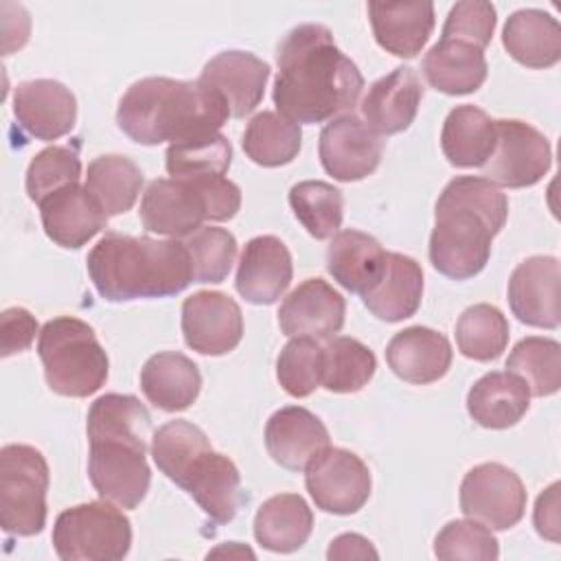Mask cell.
Wrapping results in <instances>:
<instances>
[{"label": "cell", "mask_w": 561, "mask_h": 561, "mask_svg": "<svg viewBox=\"0 0 561 561\" xmlns=\"http://www.w3.org/2000/svg\"><path fill=\"white\" fill-rule=\"evenodd\" d=\"M278 75L272 99L294 123H322L351 114L364 90V77L322 24L294 26L276 50Z\"/></svg>", "instance_id": "cell-1"}, {"label": "cell", "mask_w": 561, "mask_h": 561, "mask_svg": "<svg viewBox=\"0 0 561 561\" xmlns=\"http://www.w3.org/2000/svg\"><path fill=\"white\" fill-rule=\"evenodd\" d=\"M151 414L134 394L110 392L88 410V476L101 500L136 508L151 482L147 436Z\"/></svg>", "instance_id": "cell-2"}, {"label": "cell", "mask_w": 561, "mask_h": 561, "mask_svg": "<svg viewBox=\"0 0 561 561\" xmlns=\"http://www.w3.org/2000/svg\"><path fill=\"white\" fill-rule=\"evenodd\" d=\"M508 217L506 195L486 178L460 175L436 199L430 261L454 280L473 278L491 256V243Z\"/></svg>", "instance_id": "cell-3"}, {"label": "cell", "mask_w": 561, "mask_h": 561, "mask_svg": "<svg viewBox=\"0 0 561 561\" xmlns=\"http://www.w3.org/2000/svg\"><path fill=\"white\" fill-rule=\"evenodd\" d=\"M230 112L224 99L199 79L145 77L123 94L116 123L138 145L184 142L217 134Z\"/></svg>", "instance_id": "cell-4"}, {"label": "cell", "mask_w": 561, "mask_h": 561, "mask_svg": "<svg viewBox=\"0 0 561 561\" xmlns=\"http://www.w3.org/2000/svg\"><path fill=\"white\" fill-rule=\"evenodd\" d=\"M88 274L110 302L175 296L193 280L186 243L121 232H107L90 250Z\"/></svg>", "instance_id": "cell-5"}, {"label": "cell", "mask_w": 561, "mask_h": 561, "mask_svg": "<svg viewBox=\"0 0 561 561\" xmlns=\"http://www.w3.org/2000/svg\"><path fill=\"white\" fill-rule=\"evenodd\" d=\"M151 456L158 469L182 486L215 524L234 519L243 502L239 469L210 447L204 430L184 419L169 421L151 436Z\"/></svg>", "instance_id": "cell-6"}, {"label": "cell", "mask_w": 561, "mask_h": 561, "mask_svg": "<svg viewBox=\"0 0 561 561\" xmlns=\"http://www.w3.org/2000/svg\"><path fill=\"white\" fill-rule=\"evenodd\" d=\"M241 208V191L226 175L158 178L140 199L145 230L171 239L191 237L204 221H226Z\"/></svg>", "instance_id": "cell-7"}, {"label": "cell", "mask_w": 561, "mask_h": 561, "mask_svg": "<svg viewBox=\"0 0 561 561\" xmlns=\"http://www.w3.org/2000/svg\"><path fill=\"white\" fill-rule=\"evenodd\" d=\"M37 355L48 388L61 397H90L107 379V355L94 329L79 318L48 320L39 331Z\"/></svg>", "instance_id": "cell-8"}, {"label": "cell", "mask_w": 561, "mask_h": 561, "mask_svg": "<svg viewBox=\"0 0 561 561\" xmlns=\"http://www.w3.org/2000/svg\"><path fill=\"white\" fill-rule=\"evenodd\" d=\"M50 473L44 454L11 443L0 449V526L7 535L33 537L46 526Z\"/></svg>", "instance_id": "cell-9"}, {"label": "cell", "mask_w": 561, "mask_h": 561, "mask_svg": "<svg viewBox=\"0 0 561 561\" xmlns=\"http://www.w3.org/2000/svg\"><path fill=\"white\" fill-rule=\"evenodd\" d=\"M53 546L64 561H118L131 548V524L112 502H85L61 511Z\"/></svg>", "instance_id": "cell-10"}, {"label": "cell", "mask_w": 561, "mask_h": 561, "mask_svg": "<svg viewBox=\"0 0 561 561\" xmlns=\"http://www.w3.org/2000/svg\"><path fill=\"white\" fill-rule=\"evenodd\" d=\"M526 500L522 478L500 462L471 467L460 484V511L491 530H506L519 524Z\"/></svg>", "instance_id": "cell-11"}, {"label": "cell", "mask_w": 561, "mask_h": 561, "mask_svg": "<svg viewBox=\"0 0 561 561\" xmlns=\"http://www.w3.org/2000/svg\"><path fill=\"white\" fill-rule=\"evenodd\" d=\"M305 486L313 504L333 515H353L370 497L373 480L366 462L342 447H327L305 469Z\"/></svg>", "instance_id": "cell-12"}, {"label": "cell", "mask_w": 561, "mask_h": 561, "mask_svg": "<svg viewBox=\"0 0 561 561\" xmlns=\"http://www.w3.org/2000/svg\"><path fill=\"white\" fill-rule=\"evenodd\" d=\"M497 140L482 173L495 186L526 188L537 184L552 167L548 138L524 121H495Z\"/></svg>", "instance_id": "cell-13"}, {"label": "cell", "mask_w": 561, "mask_h": 561, "mask_svg": "<svg viewBox=\"0 0 561 561\" xmlns=\"http://www.w3.org/2000/svg\"><path fill=\"white\" fill-rule=\"evenodd\" d=\"M318 153L322 169L333 180L357 182L379 167L383 138L351 112L331 118V123L322 127Z\"/></svg>", "instance_id": "cell-14"}, {"label": "cell", "mask_w": 561, "mask_h": 561, "mask_svg": "<svg viewBox=\"0 0 561 561\" xmlns=\"http://www.w3.org/2000/svg\"><path fill=\"white\" fill-rule=\"evenodd\" d=\"M182 335L202 355H226L243 337L241 307L224 291H195L182 302Z\"/></svg>", "instance_id": "cell-15"}, {"label": "cell", "mask_w": 561, "mask_h": 561, "mask_svg": "<svg viewBox=\"0 0 561 561\" xmlns=\"http://www.w3.org/2000/svg\"><path fill=\"white\" fill-rule=\"evenodd\" d=\"M561 270L554 256H530L508 278V305L519 322L539 329H557Z\"/></svg>", "instance_id": "cell-16"}, {"label": "cell", "mask_w": 561, "mask_h": 561, "mask_svg": "<svg viewBox=\"0 0 561 561\" xmlns=\"http://www.w3.org/2000/svg\"><path fill=\"white\" fill-rule=\"evenodd\" d=\"M13 114L18 125L37 140L66 136L77 121V99L55 79H31L18 83L13 92Z\"/></svg>", "instance_id": "cell-17"}, {"label": "cell", "mask_w": 561, "mask_h": 561, "mask_svg": "<svg viewBox=\"0 0 561 561\" xmlns=\"http://www.w3.org/2000/svg\"><path fill=\"white\" fill-rule=\"evenodd\" d=\"M346 302L322 278L302 280L278 309V327L287 337L329 340L344 327Z\"/></svg>", "instance_id": "cell-18"}, {"label": "cell", "mask_w": 561, "mask_h": 561, "mask_svg": "<svg viewBox=\"0 0 561 561\" xmlns=\"http://www.w3.org/2000/svg\"><path fill=\"white\" fill-rule=\"evenodd\" d=\"M270 66L245 50H224L206 61L199 81L215 90L232 118H243L263 99Z\"/></svg>", "instance_id": "cell-19"}, {"label": "cell", "mask_w": 561, "mask_h": 561, "mask_svg": "<svg viewBox=\"0 0 561 561\" xmlns=\"http://www.w3.org/2000/svg\"><path fill=\"white\" fill-rule=\"evenodd\" d=\"M291 254L274 234H261L245 243L234 287L252 305H274L291 283Z\"/></svg>", "instance_id": "cell-20"}, {"label": "cell", "mask_w": 561, "mask_h": 561, "mask_svg": "<svg viewBox=\"0 0 561 561\" xmlns=\"http://www.w3.org/2000/svg\"><path fill=\"white\" fill-rule=\"evenodd\" d=\"M265 447L280 467L305 471L307 465L329 447V432L307 408L287 405L267 419Z\"/></svg>", "instance_id": "cell-21"}, {"label": "cell", "mask_w": 561, "mask_h": 561, "mask_svg": "<svg viewBox=\"0 0 561 561\" xmlns=\"http://www.w3.org/2000/svg\"><path fill=\"white\" fill-rule=\"evenodd\" d=\"M39 215L46 237L68 250L85 245L107 224V215L79 182L48 195L39 204Z\"/></svg>", "instance_id": "cell-22"}, {"label": "cell", "mask_w": 561, "mask_h": 561, "mask_svg": "<svg viewBox=\"0 0 561 561\" xmlns=\"http://www.w3.org/2000/svg\"><path fill=\"white\" fill-rule=\"evenodd\" d=\"M421 99L423 83L419 75L410 66H399L368 88L362 101V114L366 125L379 136L399 134L416 118Z\"/></svg>", "instance_id": "cell-23"}, {"label": "cell", "mask_w": 561, "mask_h": 561, "mask_svg": "<svg viewBox=\"0 0 561 561\" xmlns=\"http://www.w3.org/2000/svg\"><path fill=\"white\" fill-rule=\"evenodd\" d=\"M449 340L430 327H408L392 335L386 346V359L390 370L416 386L434 383L443 379L451 366Z\"/></svg>", "instance_id": "cell-24"}, {"label": "cell", "mask_w": 561, "mask_h": 561, "mask_svg": "<svg viewBox=\"0 0 561 561\" xmlns=\"http://www.w3.org/2000/svg\"><path fill=\"white\" fill-rule=\"evenodd\" d=\"M377 44L394 57H414L434 31L432 2H368Z\"/></svg>", "instance_id": "cell-25"}, {"label": "cell", "mask_w": 561, "mask_h": 561, "mask_svg": "<svg viewBox=\"0 0 561 561\" xmlns=\"http://www.w3.org/2000/svg\"><path fill=\"white\" fill-rule=\"evenodd\" d=\"M423 298V270L405 254L386 252L379 280L362 294L366 309L386 322H401L416 313Z\"/></svg>", "instance_id": "cell-26"}, {"label": "cell", "mask_w": 561, "mask_h": 561, "mask_svg": "<svg viewBox=\"0 0 561 561\" xmlns=\"http://www.w3.org/2000/svg\"><path fill=\"white\" fill-rule=\"evenodd\" d=\"M530 405L526 381L513 373L493 370L482 375L467 392L469 416L486 430H506L522 421Z\"/></svg>", "instance_id": "cell-27"}, {"label": "cell", "mask_w": 561, "mask_h": 561, "mask_svg": "<svg viewBox=\"0 0 561 561\" xmlns=\"http://www.w3.org/2000/svg\"><path fill=\"white\" fill-rule=\"evenodd\" d=\"M140 388L149 403L164 412L186 410L202 390V375L193 359L178 351L151 355L140 370Z\"/></svg>", "instance_id": "cell-28"}, {"label": "cell", "mask_w": 561, "mask_h": 561, "mask_svg": "<svg viewBox=\"0 0 561 561\" xmlns=\"http://www.w3.org/2000/svg\"><path fill=\"white\" fill-rule=\"evenodd\" d=\"M386 250L381 243L362 230H340L333 234L327 250V270L346 291L364 294L381 276Z\"/></svg>", "instance_id": "cell-29"}, {"label": "cell", "mask_w": 561, "mask_h": 561, "mask_svg": "<svg viewBox=\"0 0 561 561\" xmlns=\"http://www.w3.org/2000/svg\"><path fill=\"white\" fill-rule=\"evenodd\" d=\"M502 44L506 53L526 68H550L561 57V26L541 9H519L508 15Z\"/></svg>", "instance_id": "cell-30"}, {"label": "cell", "mask_w": 561, "mask_h": 561, "mask_svg": "<svg viewBox=\"0 0 561 561\" xmlns=\"http://www.w3.org/2000/svg\"><path fill=\"white\" fill-rule=\"evenodd\" d=\"M486 57L484 50L460 42L443 39L436 42L423 57V75L432 88L445 94H471L486 81Z\"/></svg>", "instance_id": "cell-31"}, {"label": "cell", "mask_w": 561, "mask_h": 561, "mask_svg": "<svg viewBox=\"0 0 561 561\" xmlns=\"http://www.w3.org/2000/svg\"><path fill=\"white\" fill-rule=\"evenodd\" d=\"M497 140L495 121L476 105H456L440 131L445 158L460 169L484 167Z\"/></svg>", "instance_id": "cell-32"}, {"label": "cell", "mask_w": 561, "mask_h": 561, "mask_svg": "<svg viewBox=\"0 0 561 561\" xmlns=\"http://www.w3.org/2000/svg\"><path fill=\"white\" fill-rule=\"evenodd\" d=\"M313 530V513L296 493L267 497L254 515V539L272 552H294L302 548Z\"/></svg>", "instance_id": "cell-33"}, {"label": "cell", "mask_w": 561, "mask_h": 561, "mask_svg": "<svg viewBox=\"0 0 561 561\" xmlns=\"http://www.w3.org/2000/svg\"><path fill=\"white\" fill-rule=\"evenodd\" d=\"M142 182L145 175L131 158L110 153L99 156L88 164L83 186L101 206V210L107 217H114L127 213L136 204L142 191Z\"/></svg>", "instance_id": "cell-34"}, {"label": "cell", "mask_w": 561, "mask_h": 561, "mask_svg": "<svg viewBox=\"0 0 561 561\" xmlns=\"http://www.w3.org/2000/svg\"><path fill=\"white\" fill-rule=\"evenodd\" d=\"M302 145L300 125L278 112H259L243 131L245 156L261 167L289 164Z\"/></svg>", "instance_id": "cell-35"}, {"label": "cell", "mask_w": 561, "mask_h": 561, "mask_svg": "<svg viewBox=\"0 0 561 561\" xmlns=\"http://www.w3.org/2000/svg\"><path fill=\"white\" fill-rule=\"evenodd\" d=\"M377 368L375 353L355 337H329L322 346V386L329 392H357L373 379Z\"/></svg>", "instance_id": "cell-36"}, {"label": "cell", "mask_w": 561, "mask_h": 561, "mask_svg": "<svg viewBox=\"0 0 561 561\" xmlns=\"http://www.w3.org/2000/svg\"><path fill=\"white\" fill-rule=\"evenodd\" d=\"M506 368L526 381L530 394L550 397L561 386V344L552 337H524L513 346Z\"/></svg>", "instance_id": "cell-37"}, {"label": "cell", "mask_w": 561, "mask_h": 561, "mask_svg": "<svg viewBox=\"0 0 561 561\" xmlns=\"http://www.w3.org/2000/svg\"><path fill=\"white\" fill-rule=\"evenodd\" d=\"M289 206L305 230L316 239L340 232L344 219L342 191L322 180H305L289 188Z\"/></svg>", "instance_id": "cell-38"}, {"label": "cell", "mask_w": 561, "mask_h": 561, "mask_svg": "<svg viewBox=\"0 0 561 561\" xmlns=\"http://www.w3.org/2000/svg\"><path fill=\"white\" fill-rule=\"evenodd\" d=\"M456 344L458 351L469 359H497L508 344L506 316L486 302L467 307L456 322Z\"/></svg>", "instance_id": "cell-39"}, {"label": "cell", "mask_w": 561, "mask_h": 561, "mask_svg": "<svg viewBox=\"0 0 561 561\" xmlns=\"http://www.w3.org/2000/svg\"><path fill=\"white\" fill-rule=\"evenodd\" d=\"M230 162H232L230 140L219 131L169 145L164 156V164L171 178L226 175Z\"/></svg>", "instance_id": "cell-40"}, {"label": "cell", "mask_w": 561, "mask_h": 561, "mask_svg": "<svg viewBox=\"0 0 561 561\" xmlns=\"http://www.w3.org/2000/svg\"><path fill=\"white\" fill-rule=\"evenodd\" d=\"M186 250L193 267V283H221L234 263L237 239L226 228L202 226L186 237Z\"/></svg>", "instance_id": "cell-41"}, {"label": "cell", "mask_w": 561, "mask_h": 561, "mask_svg": "<svg viewBox=\"0 0 561 561\" xmlns=\"http://www.w3.org/2000/svg\"><path fill=\"white\" fill-rule=\"evenodd\" d=\"M276 377L283 390L298 399L309 397L318 386H322V346L318 340H289L276 359Z\"/></svg>", "instance_id": "cell-42"}, {"label": "cell", "mask_w": 561, "mask_h": 561, "mask_svg": "<svg viewBox=\"0 0 561 561\" xmlns=\"http://www.w3.org/2000/svg\"><path fill=\"white\" fill-rule=\"evenodd\" d=\"M81 160L75 149L50 145L33 156L26 169V193L37 206L59 188L79 182Z\"/></svg>", "instance_id": "cell-43"}, {"label": "cell", "mask_w": 561, "mask_h": 561, "mask_svg": "<svg viewBox=\"0 0 561 561\" xmlns=\"http://www.w3.org/2000/svg\"><path fill=\"white\" fill-rule=\"evenodd\" d=\"M434 554L438 559H467V561H493L500 554V546L491 528L476 519H454L443 526L434 539Z\"/></svg>", "instance_id": "cell-44"}, {"label": "cell", "mask_w": 561, "mask_h": 561, "mask_svg": "<svg viewBox=\"0 0 561 561\" xmlns=\"http://www.w3.org/2000/svg\"><path fill=\"white\" fill-rule=\"evenodd\" d=\"M495 7L484 0L456 2L445 20L443 39H460L478 48H486L495 31Z\"/></svg>", "instance_id": "cell-45"}, {"label": "cell", "mask_w": 561, "mask_h": 561, "mask_svg": "<svg viewBox=\"0 0 561 561\" xmlns=\"http://www.w3.org/2000/svg\"><path fill=\"white\" fill-rule=\"evenodd\" d=\"M37 333V320L24 307H9L0 316V355L11 357L31 346Z\"/></svg>", "instance_id": "cell-46"}, {"label": "cell", "mask_w": 561, "mask_h": 561, "mask_svg": "<svg viewBox=\"0 0 561 561\" xmlns=\"http://www.w3.org/2000/svg\"><path fill=\"white\" fill-rule=\"evenodd\" d=\"M535 528L541 537L559 541V482H552L535 504Z\"/></svg>", "instance_id": "cell-47"}, {"label": "cell", "mask_w": 561, "mask_h": 561, "mask_svg": "<svg viewBox=\"0 0 561 561\" xmlns=\"http://www.w3.org/2000/svg\"><path fill=\"white\" fill-rule=\"evenodd\" d=\"M377 550L373 543L357 535V533H344L335 537L327 550V559H377Z\"/></svg>", "instance_id": "cell-48"}, {"label": "cell", "mask_w": 561, "mask_h": 561, "mask_svg": "<svg viewBox=\"0 0 561 561\" xmlns=\"http://www.w3.org/2000/svg\"><path fill=\"white\" fill-rule=\"evenodd\" d=\"M219 554H228V557H234V554H239V557H254V552H252L250 548H243V546L237 543V541H230L228 546H219V548H215V550L208 552V557H219Z\"/></svg>", "instance_id": "cell-49"}]
</instances>
